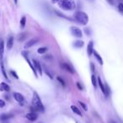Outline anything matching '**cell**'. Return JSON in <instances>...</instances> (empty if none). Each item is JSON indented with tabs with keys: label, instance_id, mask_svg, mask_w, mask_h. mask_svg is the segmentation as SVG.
<instances>
[{
	"label": "cell",
	"instance_id": "cell-1",
	"mask_svg": "<svg viewBox=\"0 0 123 123\" xmlns=\"http://www.w3.org/2000/svg\"><path fill=\"white\" fill-rule=\"evenodd\" d=\"M32 109L36 111H44L45 107L40 99L39 95L36 92L33 93V98H32Z\"/></svg>",
	"mask_w": 123,
	"mask_h": 123
},
{
	"label": "cell",
	"instance_id": "cell-2",
	"mask_svg": "<svg viewBox=\"0 0 123 123\" xmlns=\"http://www.w3.org/2000/svg\"><path fill=\"white\" fill-rule=\"evenodd\" d=\"M58 4L59 7L64 10H73L75 9L74 0H59Z\"/></svg>",
	"mask_w": 123,
	"mask_h": 123
},
{
	"label": "cell",
	"instance_id": "cell-3",
	"mask_svg": "<svg viewBox=\"0 0 123 123\" xmlns=\"http://www.w3.org/2000/svg\"><path fill=\"white\" fill-rule=\"evenodd\" d=\"M74 18L79 24L83 25H86L89 22V16L87 15L86 13L82 12V11L76 12L74 14Z\"/></svg>",
	"mask_w": 123,
	"mask_h": 123
},
{
	"label": "cell",
	"instance_id": "cell-4",
	"mask_svg": "<svg viewBox=\"0 0 123 123\" xmlns=\"http://www.w3.org/2000/svg\"><path fill=\"white\" fill-rule=\"evenodd\" d=\"M71 33H72L73 36L78 38L82 37V36H83L82 31H81L79 28L75 27V26H72V27H71Z\"/></svg>",
	"mask_w": 123,
	"mask_h": 123
},
{
	"label": "cell",
	"instance_id": "cell-5",
	"mask_svg": "<svg viewBox=\"0 0 123 123\" xmlns=\"http://www.w3.org/2000/svg\"><path fill=\"white\" fill-rule=\"evenodd\" d=\"M60 67L63 69V70L67 71V72L70 73V74H74V70L72 68V67L69 66L68 63H64V62H62V63L60 64Z\"/></svg>",
	"mask_w": 123,
	"mask_h": 123
},
{
	"label": "cell",
	"instance_id": "cell-6",
	"mask_svg": "<svg viewBox=\"0 0 123 123\" xmlns=\"http://www.w3.org/2000/svg\"><path fill=\"white\" fill-rule=\"evenodd\" d=\"M22 54H23V56H24L25 59L26 61H27L28 63H29L30 67H31V68L32 69L33 73H34V74H35V75H36V77H37V73H36V68H34V67H33V65L31 63V62H30V60L28 59V57H27V54H26V52H25V51H22Z\"/></svg>",
	"mask_w": 123,
	"mask_h": 123
},
{
	"label": "cell",
	"instance_id": "cell-7",
	"mask_svg": "<svg viewBox=\"0 0 123 123\" xmlns=\"http://www.w3.org/2000/svg\"><path fill=\"white\" fill-rule=\"evenodd\" d=\"M32 62H33V64H34V66H35V68L40 73V74H42V68H41V63H40L37 60H35V59H33Z\"/></svg>",
	"mask_w": 123,
	"mask_h": 123
},
{
	"label": "cell",
	"instance_id": "cell-8",
	"mask_svg": "<svg viewBox=\"0 0 123 123\" xmlns=\"http://www.w3.org/2000/svg\"><path fill=\"white\" fill-rule=\"evenodd\" d=\"M14 99H15L16 101H18V102H19V103H21V102H23L24 101V96L22 95L21 94H19V93H14Z\"/></svg>",
	"mask_w": 123,
	"mask_h": 123
},
{
	"label": "cell",
	"instance_id": "cell-9",
	"mask_svg": "<svg viewBox=\"0 0 123 123\" xmlns=\"http://www.w3.org/2000/svg\"><path fill=\"white\" fill-rule=\"evenodd\" d=\"M26 118L31 121H35L37 119V114H36V113H34V112L28 113V114L26 115Z\"/></svg>",
	"mask_w": 123,
	"mask_h": 123
},
{
	"label": "cell",
	"instance_id": "cell-10",
	"mask_svg": "<svg viewBox=\"0 0 123 123\" xmlns=\"http://www.w3.org/2000/svg\"><path fill=\"white\" fill-rule=\"evenodd\" d=\"M37 42H38V39H31V40H30V41H28L25 45V48L26 49V48L31 47V46H34V45L36 44Z\"/></svg>",
	"mask_w": 123,
	"mask_h": 123
},
{
	"label": "cell",
	"instance_id": "cell-11",
	"mask_svg": "<svg viewBox=\"0 0 123 123\" xmlns=\"http://www.w3.org/2000/svg\"><path fill=\"white\" fill-rule=\"evenodd\" d=\"M14 116V115L11 114V113H9V114H3L0 116V121H7V120L10 119Z\"/></svg>",
	"mask_w": 123,
	"mask_h": 123
},
{
	"label": "cell",
	"instance_id": "cell-12",
	"mask_svg": "<svg viewBox=\"0 0 123 123\" xmlns=\"http://www.w3.org/2000/svg\"><path fill=\"white\" fill-rule=\"evenodd\" d=\"M4 41L0 42V62H3L4 59Z\"/></svg>",
	"mask_w": 123,
	"mask_h": 123
},
{
	"label": "cell",
	"instance_id": "cell-13",
	"mask_svg": "<svg viewBox=\"0 0 123 123\" xmlns=\"http://www.w3.org/2000/svg\"><path fill=\"white\" fill-rule=\"evenodd\" d=\"M93 51H94V43H93V41H89V45H88V47H87V52L89 56H91Z\"/></svg>",
	"mask_w": 123,
	"mask_h": 123
},
{
	"label": "cell",
	"instance_id": "cell-14",
	"mask_svg": "<svg viewBox=\"0 0 123 123\" xmlns=\"http://www.w3.org/2000/svg\"><path fill=\"white\" fill-rule=\"evenodd\" d=\"M10 90V87L6 83L3 82L0 84V91H9Z\"/></svg>",
	"mask_w": 123,
	"mask_h": 123
},
{
	"label": "cell",
	"instance_id": "cell-15",
	"mask_svg": "<svg viewBox=\"0 0 123 123\" xmlns=\"http://www.w3.org/2000/svg\"><path fill=\"white\" fill-rule=\"evenodd\" d=\"M13 45H14V37L10 36L7 41V48L9 50H10L13 47Z\"/></svg>",
	"mask_w": 123,
	"mask_h": 123
},
{
	"label": "cell",
	"instance_id": "cell-16",
	"mask_svg": "<svg viewBox=\"0 0 123 123\" xmlns=\"http://www.w3.org/2000/svg\"><path fill=\"white\" fill-rule=\"evenodd\" d=\"M93 53H94V56H95V58L98 60L99 63L100 64V65H102V64H103V60H102V57H101V56H99V53H98L96 51H94H94H93Z\"/></svg>",
	"mask_w": 123,
	"mask_h": 123
},
{
	"label": "cell",
	"instance_id": "cell-17",
	"mask_svg": "<svg viewBox=\"0 0 123 123\" xmlns=\"http://www.w3.org/2000/svg\"><path fill=\"white\" fill-rule=\"evenodd\" d=\"M71 109H72V111H74V112L75 113V114H77V115H79V116H82V112H81V111L79 109V108L77 107V106L72 105V106H71Z\"/></svg>",
	"mask_w": 123,
	"mask_h": 123
},
{
	"label": "cell",
	"instance_id": "cell-18",
	"mask_svg": "<svg viewBox=\"0 0 123 123\" xmlns=\"http://www.w3.org/2000/svg\"><path fill=\"white\" fill-rule=\"evenodd\" d=\"M84 45V42L83 41H76L74 43V46H75V47H77V48L83 47Z\"/></svg>",
	"mask_w": 123,
	"mask_h": 123
},
{
	"label": "cell",
	"instance_id": "cell-19",
	"mask_svg": "<svg viewBox=\"0 0 123 123\" xmlns=\"http://www.w3.org/2000/svg\"><path fill=\"white\" fill-rule=\"evenodd\" d=\"M98 84H99V87H100V89L102 90V92L104 93V94H105V85H104V84L102 83V81H101V79H100V78H98Z\"/></svg>",
	"mask_w": 123,
	"mask_h": 123
},
{
	"label": "cell",
	"instance_id": "cell-20",
	"mask_svg": "<svg viewBox=\"0 0 123 123\" xmlns=\"http://www.w3.org/2000/svg\"><path fill=\"white\" fill-rule=\"evenodd\" d=\"M91 81H92L93 86H94V88H96V86H97V79H96V77L94 75L91 76Z\"/></svg>",
	"mask_w": 123,
	"mask_h": 123
},
{
	"label": "cell",
	"instance_id": "cell-21",
	"mask_svg": "<svg viewBox=\"0 0 123 123\" xmlns=\"http://www.w3.org/2000/svg\"><path fill=\"white\" fill-rule=\"evenodd\" d=\"M25 23H26V17L25 16H23L20 19V27L24 28L25 26Z\"/></svg>",
	"mask_w": 123,
	"mask_h": 123
},
{
	"label": "cell",
	"instance_id": "cell-22",
	"mask_svg": "<svg viewBox=\"0 0 123 123\" xmlns=\"http://www.w3.org/2000/svg\"><path fill=\"white\" fill-rule=\"evenodd\" d=\"M26 37H27V33H21V34L19 36V41H24Z\"/></svg>",
	"mask_w": 123,
	"mask_h": 123
},
{
	"label": "cell",
	"instance_id": "cell-23",
	"mask_svg": "<svg viewBox=\"0 0 123 123\" xmlns=\"http://www.w3.org/2000/svg\"><path fill=\"white\" fill-rule=\"evenodd\" d=\"M105 95L106 97H108V96H109V94H110V88L107 84L105 85Z\"/></svg>",
	"mask_w": 123,
	"mask_h": 123
},
{
	"label": "cell",
	"instance_id": "cell-24",
	"mask_svg": "<svg viewBox=\"0 0 123 123\" xmlns=\"http://www.w3.org/2000/svg\"><path fill=\"white\" fill-rule=\"evenodd\" d=\"M46 51H47V48L46 47H41L37 50V51H38L39 54H43V53H45Z\"/></svg>",
	"mask_w": 123,
	"mask_h": 123
},
{
	"label": "cell",
	"instance_id": "cell-25",
	"mask_svg": "<svg viewBox=\"0 0 123 123\" xmlns=\"http://www.w3.org/2000/svg\"><path fill=\"white\" fill-rule=\"evenodd\" d=\"M56 14H57L58 16H60V17H62V18H64V19H69V20H72V19H71L69 17H67V16H65L64 14H60L58 11H56Z\"/></svg>",
	"mask_w": 123,
	"mask_h": 123
},
{
	"label": "cell",
	"instance_id": "cell-26",
	"mask_svg": "<svg viewBox=\"0 0 123 123\" xmlns=\"http://www.w3.org/2000/svg\"><path fill=\"white\" fill-rule=\"evenodd\" d=\"M79 105H80L82 106V108L84 110V111H88V108H87V106H86V105L84 104V102H82V101H80V100H79Z\"/></svg>",
	"mask_w": 123,
	"mask_h": 123
},
{
	"label": "cell",
	"instance_id": "cell-27",
	"mask_svg": "<svg viewBox=\"0 0 123 123\" xmlns=\"http://www.w3.org/2000/svg\"><path fill=\"white\" fill-rule=\"evenodd\" d=\"M56 79H57V80L59 81L60 83H61V84L62 86H65V82H64V80L62 79H61V77H59V76H58L57 78H56Z\"/></svg>",
	"mask_w": 123,
	"mask_h": 123
},
{
	"label": "cell",
	"instance_id": "cell-28",
	"mask_svg": "<svg viewBox=\"0 0 123 123\" xmlns=\"http://www.w3.org/2000/svg\"><path fill=\"white\" fill-rule=\"evenodd\" d=\"M10 74H11V75H12L14 78H15L16 79H19V77H18L17 74H16L15 72H14V71H10Z\"/></svg>",
	"mask_w": 123,
	"mask_h": 123
},
{
	"label": "cell",
	"instance_id": "cell-29",
	"mask_svg": "<svg viewBox=\"0 0 123 123\" xmlns=\"http://www.w3.org/2000/svg\"><path fill=\"white\" fill-rule=\"evenodd\" d=\"M118 9H119L120 12L123 13V4H120L119 5H118Z\"/></svg>",
	"mask_w": 123,
	"mask_h": 123
},
{
	"label": "cell",
	"instance_id": "cell-30",
	"mask_svg": "<svg viewBox=\"0 0 123 123\" xmlns=\"http://www.w3.org/2000/svg\"><path fill=\"white\" fill-rule=\"evenodd\" d=\"M4 105H5V102H4L3 99H0V108H3L4 107Z\"/></svg>",
	"mask_w": 123,
	"mask_h": 123
},
{
	"label": "cell",
	"instance_id": "cell-31",
	"mask_svg": "<svg viewBox=\"0 0 123 123\" xmlns=\"http://www.w3.org/2000/svg\"><path fill=\"white\" fill-rule=\"evenodd\" d=\"M90 67H91V70H92V72H94V70H95V68H94V63H92V62H91V63H90Z\"/></svg>",
	"mask_w": 123,
	"mask_h": 123
},
{
	"label": "cell",
	"instance_id": "cell-32",
	"mask_svg": "<svg viewBox=\"0 0 123 123\" xmlns=\"http://www.w3.org/2000/svg\"><path fill=\"white\" fill-rule=\"evenodd\" d=\"M77 86H78V88L80 89V90H82V89H83V87L80 85V83H77Z\"/></svg>",
	"mask_w": 123,
	"mask_h": 123
},
{
	"label": "cell",
	"instance_id": "cell-33",
	"mask_svg": "<svg viewBox=\"0 0 123 123\" xmlns=\"http://www.w3.org/2000/svg\"><path fill=\"white\" fill-rule=\"evenodd\" d=\"M107 2L109 3L110 4H111V5L114 4V0H107Z\"/></svg>",
	"mask_w": 123,
	"mask_h": 123
},
{
	"label": "cell",
	"instance_id": "cell-34",
	"mask_svg": "<svg viewBox=\"0 0 123 123\" xmlns=\"http://www.w3.org/2000/svg\"><path fill=\"white\" fill-rule=\"evenodd\" d=\"M51 3H52V4H56V3H58V1H59V0H51Z\"/></svg>",
	"mask_w": 123,
	"mask_h": 123
},
{
	"label": "cell",
	"instance_id": "cell-35",
	"mask_svg": "<svg viewBox=\"0 0 123 123\" xmlns=\"http://www.w3.org/2000/svg\"><path fill=\"white\" fill-rule=\"evenodd\" d=\"M88 30H89V29H87V28H86V29H85V32H86V34H87V35H89L90 33H89V31H88Z\"/></svg>",
	"mask_w": 123,
	"mask_h": 123
},
{
	"label": "cell",
	"instance_id": "cell-36",
	"mask_svg": "<svg viewBox=\"0 0 123 123\" xmlns=\"http://www.w3.org/2000/svg\"><path fill=\"white\" fill-rule=\"evenodd\" d=\"M88 1H89V2H94V0H88Z\"/></svg>",
	"mask_w": 123,
	"mask_h": 123
},
{
	"label": "cell",
	"instance_id": "cell-37",
	"mask_svg": "<svg viewBox=\"0 0 123 123\" xmlns=\"http://www.w3.org/2000/svg\"><path fill=\"white\" fill-rule=\"evenodd\" d=\"M110 123H116V122H115L114 121H111V122H110Z\"/></svg>",
	"mask_w": 123,
	"mask_h": 123
},
{
	"label": "cell",
	"instance_id": "cell-38",
	"mask_svg": "<svg viewBox=\"0 0 123 123\" xmlns=\"http://www.w3.org/2000/svg\"><path fill=\"white\" fill-rule=\"evenodd\" d=\"M14 3H15V4H17V3H18V0H14Z\"/></svg>",
	"mask_w": 123,
	"mask_h": 123
}]
</instances>
